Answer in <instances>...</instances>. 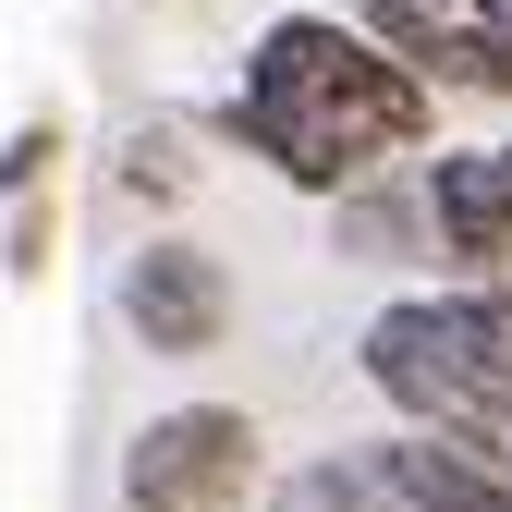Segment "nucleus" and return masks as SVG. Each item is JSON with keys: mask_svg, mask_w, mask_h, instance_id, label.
Instances as JSON below:
<instances>
[{"mask_svg": "<svg viewBox=\"0 0 512 512\" xmlns=\"http://www.w3.org/2000/svg\"><path fill=\"white\" fill-rule=\"evenodd\" d=\"M61 147H74V122H61V110H37L25 135L0 147V208H37L49 183H61Z\"/></svg>", "mask_w": 512, "mask_h": 512, "instance_id": "nucleus-9", "label": "nucleus"}, {"mask_svg": "<svg viewBox=\"0 0 512 512\" xmlns=\"http://www.w3.org/2000/svg\"><path fill=\"white\" fill-rule=\"evenodd\" d=\"M208 171V122H135V135H122V196H147V208H171L183 183Z\"/></svg>", "mask_w": 512, "mask_h": 512, "instance_id": "nucleus-8", "label": "nucleus"}, {"mask_svg": "<svg viewBox=\"0 0 512 512\" xmlns=\"http://www.w3.org/2000/svg\"><path fill=\"white\" fill-rule=\"evenodd\" d=\"M269 476V427L244 403H171L122 439V512H244Z\"/></svg>", "mask_w": 512, "mask_h": 512, "instance_id": "nucleus-3", "label": "nucleus"}, {"mask_svg": "<svg viewBox=\"0 0 512 512\" xmlns=\"http://www.w3.org/2000/svg\"><path fill=\"white\" fill-rule=\"evenodd\" d=\"M342 13L415 61L427 86H476V98H512V0H342Z\"/></svg>", "mask_w": 512, "mask_h": 512, "instance_id": "nucleus-5", "label": "nucleus"}, {"mask_svg": "<svg viewBox=\"0 0 512 512\" xmlns=\"http://www.w3.org/2000/svg\"><path fill=\"white\" fill-rule=\"evenodd\" d=\"M208 135H232L269 183L330 208L439 147V86L415 61H391L354 13H281V25H256L244 86L208 110Z\"/></svg>", "mask_w": 512, "mask_h": 512, "instance_id": "nucleus-1", "label": "nucleus"}, {"mask_svg": "<svg viewBox=\"0 0 512 512\" xmlns=\"http://www.w3.org/2000/svg\"><path fill=\"white\" fill-rule=\"evenodd\" d=\"M49 244H61V208L37 196V208H13V232H0V269H13V281H49Z\"/></svg>", "mask_w": 512, "mask_h": 512, "instance_id": "nucleus-10", "label": "nucleus"}, {"mask_svg": "<svg viewBox=\"0 0 512 512\" xmlns=\"http://www.w3.org/2000/svg\"><path fill=\"white\" fill-rule=\"evenodd\" d=\"M500 183H512V147H500Z\"/></svg>", "mask_w": 512, "mask_h": 512, "instance_id": "nucleus-12", "label": "nucleus"}, {"mask_svg": "<svg viewBox=\"0 0 512 512\" xmlns=\"http://www.w3.org/2000/svg\"><path fill=\"white\" fill-rule=\"evenodd\" d=\"M281 512H342V500H305V488H281Z\"/></svg>", "mask_w": 512, "mask_h": 512, "instance_id": "nucleus-11", "label": "nucleus"}, {"mask_svg": "<svg viewBox=\"0 0 512 512\" xmlns=\"http://www.w3.org/2000/svg\"><path fill=\"white\" fill-rule=\"evenodd\" d=\"M110 305H122V330H135V354H159V366H196V354H220V342H232V317H244V293H232V256H208L196 232H147L135 256H122Z\"/></svg>", "mask_w": 512, "mask_h": 512, "instance_id": "nucleus-4", "label": "nucleus"}, {"mask_svg": "<svg viewBox=\"0 0 512 512\" xmlns=\"http://www.w3.org/2000/svg\"><path fill=\"white\" fill-rule=\"evenodd\" d=\"M354 366L415 439H452L488 476H512V281L391 293L354 330Z\"/></svg>", "mask_w": 512, "mask_h": 512, "instance_id": "nucleus-2", "label": "nucleus"}, {"mask_svg": "<svg viewBox=\"0 0 512 512\" xmlns=\"http://www.w3.org/2000/svg\"><path fill=\"white\" fill-rule=\"evenodd\" d=\"M427 244L452 256V281H512V183L500 147H427Z\"/></svg>", "mask_w": 512, "mask_h": 512, "instance_id": "nucleus-6", "label": "nucleus"}, {"mask_svg": "<svg viewBox=\"0 0 512 512\" xmlns=\"http://www.w3.org/2000/svg\"><path fill=\"white\" fill-rule=\"evenodd\" d=\"M330 244L354 256V269H391V256H415V244H427V183L378 171V183H354V196H330ZM427 256H439V244H427Z\"/></svg>", "mask_w": 512, "mask_h": 512, "instance_id": "nucleus-7", "label": "nucleus"}]
</instances>
